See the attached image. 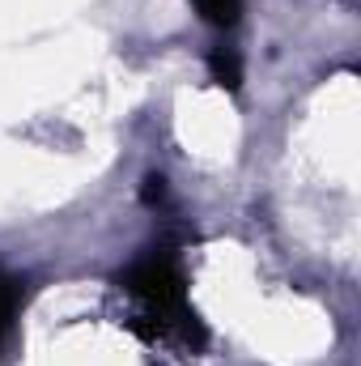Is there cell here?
Segmentation results:
<instances>
[{
	"label": "cell",
	"mask_w": 361,
	"mask_h": 366,
	"mask_svg": "<svg viewBox=\"0 0 361 366\" xmlns=\"http://www.w3.org/2000/svg\"><path fill=\"white\" fill-rule=\"evenodd\" d=\"M123 298H132V328L145 341H166L183 350H200L204 345V324L195 315V307L187 302V281L179 264L166 252H153L145 260H136L132 269L119 273Z\"/></svg>",
	"instance_id": "cell-1"
},
{
	"label": "cell",
	"mask_w": 361,
	"mask_h": 366,
	"mask_svg": "<svg viewBox=\"0 0 361 366\" xmlns=\"http://www.w3.org/2000/svg\"><path fill=\"white\" fill-rule=\"evenodd\" d=\"M208 73H213V81H217L221 90L234 94L238 86H243V60H238V51H234V47H213Z\"/></svg>",
	"instance_id": "cell-2"
},
{
	"label": "cell",
	"mask_w": 361,
	"mask_h": 366,
	"mask_svg": "<svg viewBox=\"0 0 361 366\" xmlns=\"http://www.w3.org/2000/svg\"><path fill=\"white\" fill-rule=\"evenodd\" d=\"M195 9H200V17L208 21V26H234L238 21V9H243V0H195Z\"/></svg>",
	"instance_id": "cell-3"
},
{
	"label": "cell",
	"mask_w": 361,
	"mask_h": 366,
	"mask_svg": "<svg viewBox=\"0 0 361 366\" xmlns=\"http://www.w3.org/2000/svg\"><path fill=\"white\" fill-rule=\"evenodd\" d=\"M13 311H17V281L0 269V341H4V332L13 324Z\"/></svg>",
	"instance_id": "cell-4"
}]
</instances>
